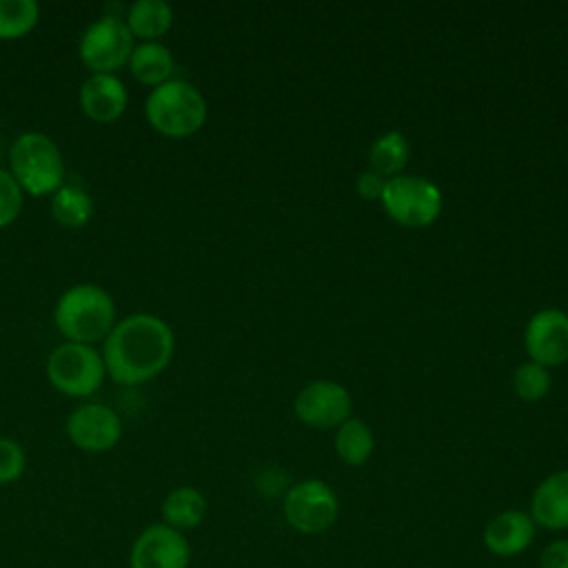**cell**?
<instances>
[{"label":"cell","instance_id":"1","mask_svg":"<svg viewBox=\"0 0 568 568\" xmlns=\"http://www.w3.org/2000/svg\"><path fill=\"white\" fill-rule=\"evenodd\" d=\"M175 335L153 313H131L118 320L102 342L106 375L122 386H138L155 379L171 364Z\"/></svg>","mask_w":568,"mask_h":568},{"label":"cell","instance_id":"2","mask_svg":"<svg viewBox=\"0 0 568 568\" xmlns=\"http://www.w3.org/2000/svg\"><path fill=\"white\" fill-rule=\"evenodd\" d=\"M118 322L113 297L98 284L82 282L67 288L53 308V324L67 342H104Z\"/></svg>","mask_w":568,"mask_h":568},{"label":"cell","instance_id":"3","mask_svg":"<svg viewBox=\"0 0 568 568\" xmlns=\"http://www.w3.org/2000/svg\"><path fill=\"white\" fill-rule=\"evenodd\" d=\"M206 100L200 89L186 80L171 78L151 89L144 102V118L149 126L164 138H189L206 122Z\"/></svg>","mask_w":568,"mask_h":568},{"label":"cell","instance_id":"4","mask_svg":"<svg viewBox=\"0 0 568 568\" xmlns=\"http://www.w3.org/2000/svg\"><path fill=\"white\" fill-rule=\"evenodd\" d=\"M9 173L27 195H53L64 184V158L49 135L24 131L9 149Z\"/></svg>","mask_w":568,"mask_h":568},{"label":"cell","instance_id":"5","mask_svg":"<svg viewBox=\"0 0 568 568\" xmlns=\"http://www.w3.org/2000/svg\"><path fill=\"white\" fill-rule=\"evenodd\" d=\"M49 384L67 397H91L106 377L102 353L89 344L64 342L55 346L44 366Z\"/></svg>","mask_w":568,"mask_h":568},{"label":"cell","instance_id":"6","mask_svg":"<svg viewBox=\"0 0 568 568\" xmlns=\"http://www.w3.org/2000/svg\"><path fill=\"white\" fill-rule=\"evenodd\" d=\"M135 40L124 18L106 13L91 22L80 38V60L91 73H111L129 64Z\"/></svg>","mask_w":568,"mask_h":568},{"label":"cell","instance_id":"7","mask_svg":"<svg viewBox=\"0 0 568 568\" xmlns=\"http://www.w3.org/2000/svg\"><path fill=\"white\" fill-rule=\"evenodd\" d=\"M379 200L395 222L413 229L428 226L442 213V191L417 175L399 173L386 180Z\"/></svg>","mask_w":568,"mask_h":568},{"label":"cell","instance_id":"8","mask_svg":"<svg viewBox=\"0 0 568 568\" xmlns=\"http://www.w3.org/2000/svg\"><path fill=\"white\" fill-rule=\"evenodd\" d=\"M337 497L333 488L320 479H304L286 490L284 517L286 521L306 535H317L331 528L337 519Z\"/></svg>","mask_w":568,"mask_h":568},{"label":"cell","instance_id":"9","mask_svg":"<svg viewBox=\"0 0 568 568\" xmlns=\"http://www.w3.org/2000/svg\"><path fill=\"white\" fill-rule=\"evenodd\" d=\"M67 435L84 453H106L122 439V419L111 406L89 402L67 417Z\"/></svg>","mask_w":568,"mask_h":568},{"label":"cell","instance_id":"10","mask_svg":"<svg viewBox=\"0 0 568 568\" xmlns=\"http://www.w3.org/2000/svg\"><path fill=\"white\" fill-rule=\"evenodd\" d=\"M295 415L313 428H339L351 415L348 390L331 379L306 384L295 397Z\"/></svg>","mask_w":568,"mask_h":568},{"label":"cell","instance_id":"11","mask_svg":"<svg viewBox=\"0 0 568 568\" xmlns=\"http://www.w3.org/2000/svg\"><path fill=\"white\" fill-rule=\"evenodd\" d=\"M189 559L191 548L184 532L153 524L135 537L129 564L131 568H189Z\"/></svg>","mask_w":568,"mask_h":568},{"label":"cell","instance_id":"12","mask_svg":"<svg viewBox=\"0 0 568 568\" xmlns=\"http://www.w3.org/2000/svg\"><path fill=\"white\" fill-rule=\"evenodd\" d=\"M530 362L541 366H559L568 362V313L559 308L537 311L524 333Z\"/></svg>","mask_w":568,"mask_h":568},{"label":"cell","instance_id":"13","mask_svg":"<svg viewBox=\"0 0 568 568\" xmlns=\"http://www.w3.org/2000/svg\"><path fill=\"white\" fill-rule=\"evenodd\" d=\"M82 113L98 124H111L122 118L129 104L124 82L111 73H91L78 93Z\"/></svg>","mask_w":568,"mask_h":568},{"label":"cell","instance_id":"14","mask_svg":"<svg viewBox=\"0 0 568 568\" xmlns=\"http://www.w3.org/2000/svg\"><path fill=\"white\" fill-rule=\"evenodd\" d=\"M535 539V521L521 510H504L484 528V544L493 555L513 557L524 552Z\"/></svg>","mask_w":568,"mask_h":568},{"label":"cell","instance_id":"15","mask_svg":"<svg viewBox=\"0 0 568 568\" xmlns=\"http://www.w3.org/2000/svg\"><path fill=\"white\" fill-rule=\"evenodd\" d=\"M532 521L548 530L568 528V470L548 475L532 493Z\"/></svg>","mask_w":568,"mask_h":568},{"label":"cell","instance_id":"16","mask_svg":"<svg viewBox=\"0 0 568 568\" xmlns=\"http://www.w3.org/2000/svg\"><path fill=\"white\" fill-rule=\"evenodd\" d=\"M126 67L140 84L155 89L173 78L175 60L162 42H140L133 47Z\"/></svg>","mask_w":568,"mask_h":568},{"label":"cell","instance_id":"17","mask_svg":"<svg viewBox=\"0 0 568 568\" xmlns=\"http://www.w3.org/2000/svg\"><path fill=\"white\" fill-rule=\"evenodd\" d=\"M124 24L133 40L160 42V38L173 27V9L164 0H138L126 9Z\"/></svg>","mask_w":568,"mask_h":568},{"label":"cell","instance_id":"18","mask_svg":"<svg viewBox=\"0 0 568 568\" xmlns=\"http://www.w3.org/2000/svg\"><path fill=\"white\" fill-rule=\"evenodd\" d=\"M204 515H206V499L193 486H178L162 501L164 524L180 532L197 528Z\"/></svg>","mask_w":568,"mask_h":568},{"label":"cell","instance_id":"19","mask_svg":"<svg viewBox=\"0 0 568 568\" xmlns=\"http://www.w3.org/2000/svg\"><path fill=\"white\" fill-rule=\"evenodd\" d=\"M51 217L64 229H82L93 217V200L80 184H62L51 195Z\"/></svg>","mask_w":568,"mask_h":568},{"label":"cell","instance_id":"20","mask_svg":"<svg viewBox=\"0 0 568 568\" xmlns=\"http://www.w3.org/2000/svg\"><path fill=\"white\" fill-rule=\"evenodd\" d=\"M408 153H410V149H408L406 135L399 131H388V133L379 135L368 151L371 171L382 175L384 180H390V178L399 175V171L406 166Z\"/></svg>","mask_w":568,"mask_h":568},{"label":"cell","instance_id":"21","mask_svg":"<svg viewBox=\"0 0 568 568\" xmlns=\"http://www.w3.org/2000/svg\"><path fill=\"white\" fill-rule=\"evenodd\" d=\"M375 448L371 428L362 419H346L335 433L337 457L348 466H362Z\"/></svg>","mask_w":568,"mask_h":568},{"label":"cell","instance_id":"22","mask_svg":"<svg viewBox=\"0 0 568 568\" xmlns=\"http://www.w3.org/2000/svg\"><path fill=\"white\" fill-rule=\"evenodd\" d=\"M38 22L40 4L36 0H0V40L24 38Z\"/></svg>","mask_w":568,"mask_h":568},{"label":"cell","instance_id":"23","mask_svg":"<svg viewBox=\"0 0 568 568\" xmlns=\"http://www.w3.org/2000/svg\"><path fill=\"white\" fill-rule=\"evenodd\" d=\"M513 388L519 399L537 402L550 390V375L548 368L535 362H526L515 368L513 373Z\"/></svg>","mask_w":568,"mask_h":568},{"label":"cell","instance_id":"24","mask_svg":"<svg viewBox=\"0 0 568 568\" xmlns=\"http://www.w3.org/2000/svg\"><path fill=\"white\" fill-rule=\"evenodd\" d=\"M22 204L24 191L7 169H0V229H7L18 220Z\"/></svg>","mask_w":568,"mask_h":568},{"label":"cell","instance_id":"25","mask_svg":"<svg viewBox=\"0 0 568 568\" xmlns=\"http://www.w3.org/2000/svg\"><path fill=\"white\" fill-rule=\"evenodd\" d=\"M24 468H27L24 448L11 437H0V486L18 481Z\"/></svg>","mask_w":568,"mask_h":568},{"label":"cell","instance_id":"26","mask_svg":"<svg viewBox=\"0 0 568 568\" xmlns=\"http://www.w3.org/2000/svg\"><path fill=\"white\" fill-rule=\"evenodd\" d=\"M539 568H568V539H557L541 550Z\"/></svg>","mask_w":568,"mask_h":568},{"label":"cell","instance_id":"27","mask_svg":"<svg viewBox=\"0 0 568 568\" xmlns=\"http://www.w3.org/2000/svg\"><path fill=\"white\" fill-rule=\"evenodd\" d=\"M384 184L386 180L373 171H364L357 175V182H355V189H357V195L364 197V200H379L382 197V191H384Z\"/></svg>","mask_w":568,"mask_h":568}]
</instances>
